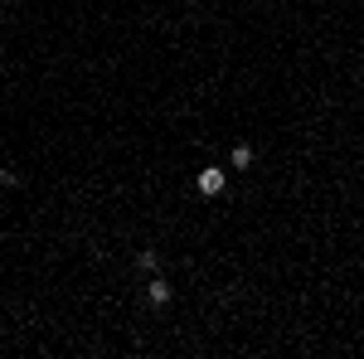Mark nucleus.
<instances>
[{"instance_id":"1","label":"nucleus","mask_w":364,"mask_h":359,"mask_svg":"<svg viewBox=\"0 0 364 359\" xmlns=\"http://www.w3.org/2000/svg\"><path fill=\"white\" fill-rule=\"evenodd\" d=\"M224 184H228V170H224V166H204V170L194 175V189H199L204 199H214V194H224Z\"/></svg>"},{"instance_id":"2","label":"nucleus","mask_w":364,"mask_h":359,"mask_svg":"<svg viewBox=\"0 0 364 359\" xmlns=\"http://www.w3.org/2000/svg\"><path fill=\"white\" fill-rule=\"evenodd\" d=\"M146 301H151V306H170V281H161V277H156V281L146 286Z\"/></svg>"},{"instance_id":"3","label":"nucleus","mask_w":364,"mask_h":359,"mask_svg":"<svg viewBox=\"0 0 364 359\" xmlns=\"http://www.w3.org/2000/svg\"><path fill=\"white\" fill-rule=\"evenodd\" d=\"M253 166V146H233V170H248Z\"/></svg>"},{"instance_id":"4","label":"nucleus","mask_w":364,"mask_h":359,"mask_svg":"<svg viewBox=\"0 0 364 359\" xmlns=\"http://www.w3.org/2000/svg\"><path fill=\"white\" fill-rule=\"evenodd\" d=\"M136 263H141V268H146V272H161V258H156L151 248H146V253H136Z\"/></svg>"}]
</instances>
